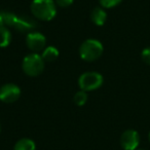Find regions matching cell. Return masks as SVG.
Listing matches in <instances>:
<instances>
[{
  "instance_id": "1",
  "label": "cell",
  "mask_w": 150,
  "mask_h": 150,
  "mask_svg": "<svg viewBox=\"0 0 150 150\" xmlns=\"http://www.w3.org/2000/svg\"><path fill=\"white\" fill-rule=\"evenodd\" d=\"M31 11L40 21H52L57 15L56 2L54 0H33Z\"/></svg>"
},
{
  "instance_id": "2",
  "label": "cell",
  "mask_w": 150,
  "mask_h": 150,
  "mask_svg": "<svg viewBox=\"0 0 150 150\" xmlns=\"http://www.w3.org/2000/svg\"><path fill=\"white\" fill-rule=\"evenodd\" d=\"M22 68L26 75L36 77L42 73L44 69V60L37 52H32L24 58Z\"/></svg>"
},
{
  "instance_id": "3",
  "label": "cell",
  "mask_w": 150,
  "mask_h": 150,
  "mask_svg": "<svg viewBox=\"0 0 150 150\" xmlns=\"http://www.w3.org/2000/svg\"><path fill=\"white\" fill-rule=\"evenodd\" d=\"M103 45L97 39H86L79 47V56L83 61L93 62L99 59L103 54Z\"/></svg>"
},
{
  "instance_id": "4",
  "label": "cell",
  "mask_w": 150,
  "mask_h": 150,
  "mask_svg": "<svg viewBox=\"0 0 150 150\" xmlns=\"http://www.w3.org/2000/svg\"><path fill=\"white\" fill-rule=\"evenodd\" d=\"M103 76L98 72L90 71L81 74L78 78V86L84 92H91L99 88L103 84Z\"/></svg>"
},
{
  "instance_id": "5",
  "label": "cell",
  "mask_w": 150,
  "mask_h": 150,
  "mask_svg": "<svg viewBox=\"0 0 150 150\" xmlns=\"http://www.w3.org/2000/svg\"><path fill=\"white\" fill-rule=\"evenodd\" d=\"M21 97V90L13 83H6L0 88V101L11 104L19 100Z\"/></svg>"
},
{
  "instance_id": "6",
  "label": "cell",
  "mask_w": 150,
  "mask_h": 150,
  "mask_svg": "<svg viewBox=\"0 0 150 150\" xmlns=\"http://www.w3.org/2000/svg\"><path fill=\"white\" fill-rule=\"evenodd\" d=\"M140 144V136L135 129H127L120 137V145L125 150H136Z\"/></svg>"
},
{
  "instance_id": "7",
  "label": "cell",
  "mask_w": 150,
  "mask_h": 150,
  "mask_svg": "<svg viewBox=\"0 0 150 150\" xmlns=\"http://www.w3.org/2000/svg\"><path fill=\"white\" fill-rule=\"evenodd\" d=\"M26 43L29 50L37 52L45 48L46 38L43 34L39 32H30L26 37Z\"/></svg>"
},
{
  "instance_id": "8",
  "label": "cell",
  "mask_w": 150,
  "mask_h": 150,
  "mask_svg": "<svg viewBox=\"0 0 150 150\" xmlns=\"http://www.w3.org/2000/svg\"><path fill=\"white\" fill-rule=\"evenodd\" d=\"M91 19L95 25L103 26L107 20V13L102 7H96L91 13Z\"/></svg>"
},
{
  "instance_id": "9",
  "label": "cell",
  "mask_w": 150,
  "mask_h": 150,
  "mask_svg": "<svg viewBox=\"0 0 150 150\" xmlns=\"http://www.w3.org/2000/svg\"><path fill=\"white\" fill-rule=\"evenodd\" d=\"M13 27L21 32L29 31V30H32L33 28H35V23L33 21H31V20L27 19V17H19Z\"/></svg>"
},
{
  "instance_id": "10",
  "label": "cell",
  "mask_w": 150,
  "mask_h": 150,
  "mask_svg": "<svg viewBox=\"0 0 150 150\" xmlns=\"http://www.w3.org/2000/svg\"><path fill=\"white\" fill-rule=\"evenodd\" d=\"M41 57L44 60V62H54L58 59L59 50L54 46H47L43 50Z\"/></svg>"
},
{
  "instance_id": "11",
  "label": "cell",
  "mask_w": 150,
  "mask_h": 150,
  "mask_svg": "<svg viewBox=\"0 0 150 150\" xmlns=\"http://www.w3.org/2000/svg\"><path fill=\"white\" fill-rule=\"evenodd\" d=\"M13 150H36V145L31 139L23 138L16 143Z\"/></svg>"
},
{
  "instance_id": "12",
  "label": "cell",
  "mask_w": 150,
  "mask_h": 150,
  "mask_svg": "<svg viewBox=\"0 0 150 150\" xmlns=\"http://www.w3.org/2000/svg\"><path fill=\"white\" fill-rule=\"evenodd\" d=\"M11 42V31L5 26H0V47H6Z\"/></svg>"
},
{
  "instance_id": "13",
  "label": "cell",
  "mask_w": 150,
  "mask_h": 150,
  "mask_svg": "<svg viewBox=\"0 0 150 150\" xmlns=\"http://www.w3.org/2000/svg\"><path fill=\"white\" fill-rule=\"evenodd\" d=\"M73 101L77 106H83L88 101V94L84 91H79L74 95Z\"/></svg>"
},
{
  "instance_id": "14",
  "label": "cell",
  "mask_w": 150,
  "mask_h": 150,
  "mask_svg": "<svg viewBox=\"0 0 150 150\" xmlns=\"http://www.w3.org/2000/svg\"><path fill=\"white\" fill-rule=\"evenodd\" d=\"M103 8H112L118 5L122 0H99Z\"/></svg>"
},
{
  "instance_id": "15",
  "label": "cell",
  "mask_w": 150,
  "mask_h": 150,
  "mask_svg": "<svg viewBox=\"0 0 150 150\" xmlns=\"http://www.w3.org/2000/svg\"><path fill=\"white\" fill-rule=\"evenodd\" d=\"M141 58H142V60H143L144 63L150 65V46H149V47L144 48V50H142Z\"/></svg>"
},
{
  "instance_id": "16",
  "label": "cell",
  "mask_w": 150,
  "mask_h": 150,
  "mask_svg": "<svg viewBox=\"0 0 150 150\" xmlns=\"http://www.w3.org/2000/svg\"><path fill=\"white\" fill-rule=\"evenodd\" d=\"M54 2L61 7H68L73 3V0H56Z\"/></svg>"
},
{
  "instance_id": "17",
  "label": "cell",
  "mask_w": 150,
  "mask_h": 150,
  "mask_svg": "<svg viewBox=\"0 0 150 150\" xmlns=\"http://www.w3.org/2000/svg\"><path fill=\"white\" fill-rule=\"evenodd\" d=\"M149 142H150V133H149Z\"/></svg>"
},
{
  "instance_id": "18",
  "label": "cell",
  "mask_w": 150,
  "mask_h": 150,
  "mask_svg": "<svg viewBox=\"0 0 150 150\" xmlns=\"http://www.w3.org/2000/svg\"><path fill=\"white\" fill-rule=\"evenodd\" d=\"M136 150H144V149H136Z\"/></svg>"
},
{
  "instance_id": "19",
  "label": "cell",
  "mask_w": 150,
  "mask_h": 150,
  "mask_svg": "<svg viewBox=\"0 0 150 150\" xmlns=\"http://www.w3.org/2000/svg\"><path fill=\"white\" fill-rule=\"evenodd\" d=\"M0 129H1V127H0Z\"/></svg>"
}]
</instances>
